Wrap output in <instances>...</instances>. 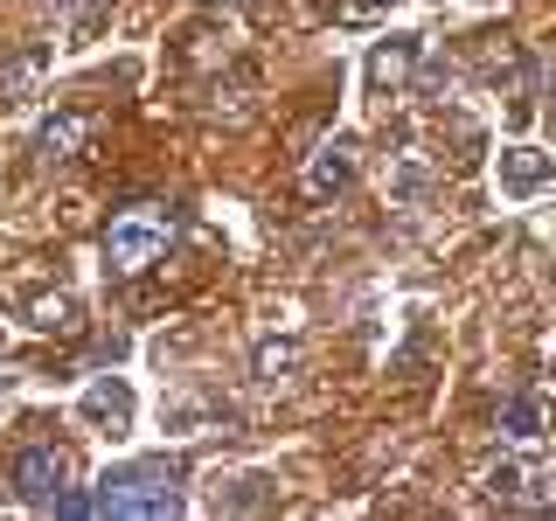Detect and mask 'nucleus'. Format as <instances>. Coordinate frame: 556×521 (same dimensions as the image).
<instances>
[{
    "label": "nucleus",
    "instance_id": "1",
    "mask_svg": "<svg viewBox=\"0 0 556 521\" xmlns=\"http://www.w3.org/2000/svg\"><path fill=\"white\" fill-rule=\"evenodd\" d=\"M49 514H63V521H104V514L161 521V514H181V466L174 459H126V466H112L91 494H56Z\"/></svg>",
    "mask_w": 556,
    "mask_h": 521
},
{
    "label": "nucleus",
    "instance_id": "2",
    "mask_svg": "<svg viewBox=\"0 0 556 521\" xmlns=\"http://www.w3.org/2000/svg\"><path fill=\"white\" fill-rule=\"evenodd\" d=\"M167 243H174V208L132 202V208H118V216L104 223V265L118 278H139V271H153L167 257Z\"/></svg>",
    "mask_w": 556,
    "mask_h": 521
},
{
    "label": "nucleus",
    "instance_id": "3",
    "mask_svg": "<svg viewBox=\"0 0 556 521\" xmlns=\"http://www.w3.org/2000/svg\"><path fill=\"white\" fill-rule=\"evenodd\" d=\"M63 480H70V459H63L56 445H22V452H14V466H8V486L28 500V508H56Z\"/></svg>",
    "mask_w": 556,
    "mask_h": 521
},
{
    "label": "nucleus",
    "instance_id": "4",
    "mask_svg": "<svg viewBox=\"0 0 556 521\" xmlns=\"http://www.w3.org/2000/svg\"><path fill=\"white\" fill-rule=\"evenodd\" d=\"M84 139H91V118H84V112H49L42 126H35L28 153H35V167H63V161L84 153Z\"/></svg>",
    "mask_w": 556,
    "mask_h": 521
},
{
    "label": "nucleus",
    "instance_id": "5",
    "mask_svg": "<svg viewBox=\"0 0 556 521\" xmlns=\"http://www.w3.org/2000/svg\"><path fill=\"white\" fill-rule=\"evenodd\" d=\"M348 181H355V139H327V147L306 161V174H300L306 202H334Z\"/></svg>",
    "mask_w": 556,
    "mask_h": 521
},
{
    "label": "nucleus",
    "instance_id": "6",
    "mask_svg": "<svg viewBox=\"0 0 556 521\" xmlns=\"http://www.w3.org/2000/svg\"><path fill=\"white\" fill-rule=\"evenodd\" d=\"M77 417H84L91 431H104V439H118V431H132V390H126L118 376H98L91 390H84Z\"/></svg>",
    "mask_w": 556,
    "mask_h": 521
},
{
    "label": "nucleus",
    "instance_id": "7",
    "mask_svg": "<svg viewBox=\"0 0 556 521\" xmlns=\"http://www.w3.org/2000/svg\"><path fill=\"white\" fill-rule=\"evenodd\" d=\"M410 69H417V35H390V42L369 49L362 77H369L376 98H390V91H404V84H410Z\"/></svg>",
    "mask_w": 556,
    "mask_h": 521
},
{
    "label": "nucleus",
    "instance_id": "8",
    "mask_svg": "<svg viewBox=\"0 0 556 521\" xmlns=\"http://www.w3.org/2000/svg\"><path fill=\"white\" fill-rule=\"evenodd\" d=\"M494 174H501V188H508V195H535V188L556 174V161H549L543 147H501Z\"/></svg>",
    "mask_w": 556,
    "mask_h": 521
},
{
    "label": "nucleus",
    "instance_id": "9",
    "mask_svg": "<svg viewBox=\"0 0 556 521\" xmlns=\"http://www.w3.org/2000/svg\"><path fill=\"white\" fill-rule=\"evenodd\" d=\"M22 320L35 334H77V300H70V292H28Z\"/></svg>",
    "mask_w": 556,
    "mask_h": 521
},
{
    "label": "nucleus",
    "instance_id": "10",
    "mask_svg": "<svg viewBox=\"0 0 556 521\" xmlns=\"http://www.w3.org/2000/svg\"><path fill=\"white\" fill-rule=\"evenodd\" d=\"M292 369H300V341H257V355H251L257 382H286Z\"/></svg>",
    "mask_w": 556,
    "mask_h": 521
},
{
    "label": "nucleus",
    "instance_id": "11",
    "mask_svg": "<svg viewBox=\"0 0 556 521\" xmlns=\"http://www.w3.org/2000/svg\"><path fill=\"white\" fill-rule=\"evenodd\" d=\"M501 431H508L515 445H529L535 431H543V404H535V396H508V404H501Z\"/></svg>",
    "mask_w": 556,
    "mask_h": 521
},
{
    "label": "nucleus",
    "instance_id": "12",
    "mask_svg": "<svg viewBox=\"0 0 556 521\" xmlns=\"http://www.w3.org/2000/svg\"><path fill=\"white\" fill-rule=\"evenodd\" d=\"M35 77H42V49H28V56L14 63V69H0V104H14V98H22Z\"/></svg>",
    "mask_w": 556,
    "mask_h": 521
},
{
    "label": "nucleus",
    "instance_id": "13",
    "mask_svg": "<svg viewBox=\"0 0 556 521\" xmlns=\"http://www.w3.org/2000/svg\"><path fill=\"white\" fill-rule=\"evenodd\" d=\"M486 494H494V500H521V494H529V473H521L515 459H501L494 473H486Z\"/></svg>",
    "mask_w": 556,
    "mask_h": 521
},
{
    "label": "nucleus",
    "instance_id": "14",
    "mask_svg": "<svg viewBox=\"0 0 556 521\" xmlns=\"http://www.w3.org/2000/svg\"><path fill=\"white\" fill-rule=\"evenodd\" d=\"M271 480H237V494H230V508H271Z\"/></svg>",
    "mask_w": 556,
    "mask_h": 521
},
{
    "label": "nucleus",
    "instance_id": "15",
    "mask_svg": "<svg viewBox=\"0 0 556 521\" xmlns=\"http://www.w3.org/2000/svg\"><path fill=\"white\" fill-rule=\"evenodd\" d=\"M369 8H396V0H369Z\"/></svg>",
    "mask_w": 556,
    "mask_h": 521
}]
</instances>
